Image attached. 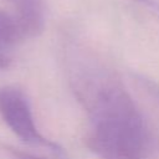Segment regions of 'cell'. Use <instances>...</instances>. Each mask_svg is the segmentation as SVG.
<instances>
[{
    "label": "cell",
    "mask_w": 159,
    "mask_h": 159,
    "mask_svg": "<svg viewBox=\"0 0 159 159\" xmlns=\"http://www.w3.org/2000/svg\"><path fill=\"white\" fill-rule=\"evenodd\" d=\"M91 148L102 159H143L148 132L135 102L116 82L101 84L91 99Z\"/></svg>",
    "instance_id": "obj_1"
},
{
    "label": "cell",
    "mask_w": 159,
    "mask_h": 159,
    "mask_svg": "<svg viewBox=\"0 0 159 159\" xmlns=\"http://www.w3.org/2000/svg\"><path fill=\"white\" fill-rule=\"evenodd\" d=\"M0 116L7 127L24 142L53 145L37 130L30 103L19 87L9 84L0 88Z\"/></svg>",
    "instance_id": "obj_2"
},
{
    "label": "cell",
    "mask_w": 159,
    "mask_h": 159,
    "mask_svg": "<svg viewBox=\"0 0 159 159\" xmlns=\"http://www.w3.org/2000/svg\"><path fill=\"white\" fill-rule=\"evenodd\" d=\"M16 15L14 16L22 37L39 36L45 26L43 0H14Z\"/></svg>",
    "instance_id": "obj_3"
},
{
    "label": "cell",
    "mask_w": 159,
    "mask_h": 159,
    "mask_svg": "<svg viewBox=\"0 0 159 159\" xmlns=\"http://www.w3.org/2000/svg\"><path fill=\"white\" fill-rule=\"evenodd\" d=\"M24 37L14 16L0 11V68L9 67L11 50Z\"/></svg>",
    "instance_id": "obj_4"
},
{
    "label": "cell",
    "mask_w": 159,
    "mask_h": 159,
    "mask_svg": "<svg viewBox=\"0 0 159 159\" xmlns=\"http://www.w3.org/2000/svg\"><path fill=\"white\" fill-rule=\"evenodd\" d=\"M12 153L15 155V159H46V158L37 157L31 153H26V152H21V150H12Z\"/></svg>",
    "instance_id": "obj_5"
},
{
    "label": "cell",
    "mask_w": 159,
    "mask_h": 159,
    "mask_svg": "<svg viewBox=\"0 0 159 159\" xmlns=\"http://www.w3.org/2000/svg\"><path fill=\"white\" fill-rule=\"evenodd\" d=\"M135 1H138V2H140L143 5H145V6L155 10L157 12H159V2L157 0H135Z\"/></svg>",
    "instance_id": "obj_6"
},
{
    "label": "cell",
    "mask_w": 159,
    "mask_h": 159,
    "mask_svg": "<svg viewBox=\"0 0 159 159\" xmlns=\"http://www.w3.org/2000/svg\"><path fill=\"white\" fill-rule=\"evenodd\" d=\"M10 1H11V2H12V1H14V0H10Z\"/></svg>",
    "instance_id": "obj_7"
}]
</instances>
